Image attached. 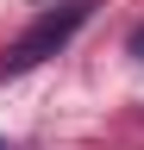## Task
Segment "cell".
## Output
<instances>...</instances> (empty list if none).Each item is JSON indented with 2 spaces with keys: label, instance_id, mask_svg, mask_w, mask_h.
I'll list each match as a JSON object with an SVG mask.
<instances>
[{
  "label": "cell",
  "instance_id": "1",
  "mask_svg": "<svg viewBox=\"0 0 144 150\" xmlns=\"http://www.w3.org/2000/svg\"><path fill=\"white\" fill-rule=\"evenodd\" d=\"M88 13H94V0H69V6H50V13H38L31 25L6 44V56H0V81L6 75H25V69H38V63H50L69 38H75L82 25H88Z\"/></svg>",
  "mask_w": 144,
  "mask_h": 150
},
{
  "label": "cell",
  "instance_id": "2",
  "mask_svg": "<svg viewBox=\"0 0 144 150\" xmlns=\"http://www.w3.org/2000/svg\"><path fill=\"white\" fill-rule=\"evenodd\" d=\"M125 50H132V63H144V25H138L132 38H125Z\"/></svg>",
  "mask_w": 144,
  "mask_h": 150
},
{
  "label": "cell",
  "instance_id": "3",
  "mask_svg": "<svg viewBox=\"0 0 144 150\" xmlns=\"http://www.w3.org/2000/svg\"><path fill=\"white\" fill-rule=\"evenodd\" d=\"M0 150H6V144H0Z\"/></svg>",
  "mask_w": 144,
  "mask_h": 150
}]
</instances>
